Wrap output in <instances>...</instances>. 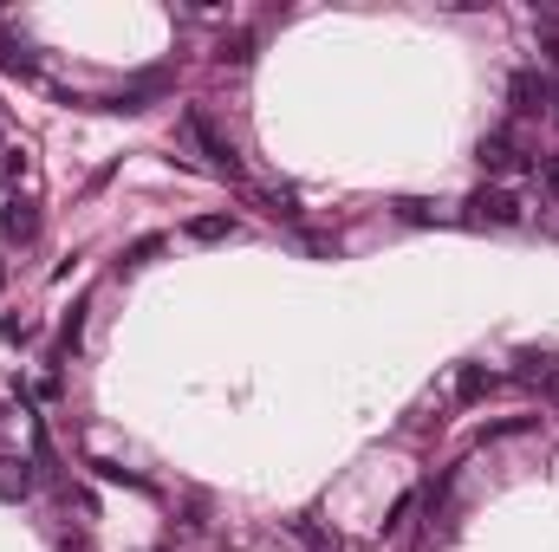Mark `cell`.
<instances>
[{"label":"cell","instance_id":"obj_1","mask_svg":"<svg viewBox=\"0 0 559 552\" xmlns=\"http://www.w3.org/2000/svg\"><path fill=\"white\" fill-rule=\"evenodd\" d=\"M182 143H195V149H202V163H209L215 176L241 182V156H235V143L215 131V118H209V111H182Z\"/></svg>","mask_w":559,"mask_h":552},{"label":"cell","instance_id":"obj_2","mask_svg":"<svg viewBox=\"0 0 559 552\" xmlns=\"http://www.w3.org/2000/svg\"><path fill=\"white\" fill-rule=\"evenodd\" d=\"M521 215H527V208H521L508 189H495V182L462 202V221H468V228H521Z\"/></svg>","mask_w":559,"mask_h":552},{"label":"cell","instance_id":"obj_3","mask_svg":"<svg viewBox=\"0 0 559 552\" xmlns=\"http://www.w3.org/2000/svg\"><path fill=\"white\" fill-rule=\"evenodd\" d=\"M508 105H514V118H540V111L554 105V85L527 65V72H514V79H508Z\"/></svg>","mask_w":559,"mask_h":552},{"label":"cell","instance_id":"obj_4","mask_svg":"<svg viewBox=\"0 0 559 552\" xmlns=\"http://www.w3.org/2000/svg\"><path fill=\"white\" fill-rule=\"evenodd\" d=\"M475 163H481L488 176H501V169H540L534 156H521V149H514V137H508V131H488V137L475 143Z\"/></svg>","mask_w":559,"mask_h":552},{"label":"cell","instance_id":"obj_5","mask_svg":"<svg viewBox=\"0 0 559 552\" xmlns=\"http://www.w3.org/2000/svg\"><path fill=\"white\" fill-rule=\"evenodd\" d=\"M0 235H7V241H20V248L39 235V215H33V202H26V195H0Z\"/></svg>","mask_w":559,"mask_h":552},{"label":"cell","instance_id":"obj_6","mask_svg":"<svg viewBox=\"0 0 559 552\" xmlns=\"http://www.w3.org/2000/svg\"><path fill=\"white\" fill-rule=\"evenodd\" d=\"M521 377H527L547 404H559V358L554 351H521Z\"/></svg>","mask_w":559,"mask_h":552},{"label":"cell","instance_id":"obj_7","mask_svg":"<svg viewBox=\"0 0 559 552\" xmlns=\"http://www.w3.org/2000/svg\"><path fill=\"white\" fill-rule=\"evenodd\" d=\"M163 85H169V72H143L138 85H124V92H111V105H105V111H131V118H138V111H150V98H156Z\"/></svg>","mask_w":559,"mask_h":552},{"label":"cell","instance_id":"obj_8","mask_svg":"<svg viewBox=\"0 0 559 552\" xmlns=\"http://www.w3.org/2000/svg\"><path fill=\"white\" fill-rule=\"evenodd\" d=\"M0 72H13V79H39V59H33L20 39H7V33H0Z\"/></svg>","mask_w":559,"mask_h":552},{"label":"cell","instance_id":"obj_9","mask_svg":"<svg viewBox=\"0 0 559 552\" xmlns=\"http://www.w3.org/2000/svg\"><path fill=\"white\" fill-rule=\"evenodd\" d=\"M182 235H189V241H202V248H215V241H235V221H228V215H195Z\"/></svg>","mask_w":559,"mask_h":552},{"label":"cell","instance_id":"obj_10","mask_svg":"<svg viewBox=\"0 0 559 552\" xmlns=\"http://www.w3.org/2000/svg\"><path fill=\"white\" fill-rule=\"evenodd\" d=\"M495 391V371H481V364H468L462 377H455V404H481Z\"/></svg>","mask_w":559,"mask_h":552},{"label":"cell","instance_id":"obj_11","mask_svg":"<svg viewBox=\"0 0 559 552\" xmlns=\"http://www.w3.org/2000/svg\"><path fill=\"white\" fill-rule=\"evenodd\" d=\"M215 59H222V65H248V59H254V39H248V33H235V39H222V52H215Z\"/></svg>","mask_w":559,"mask_h":552},{"label":"cell","instance_id":"obj_12","mask_svg":"<svg viewBox=\"0 0 559 552\" xmlns=\"http://www.w3.org/2000/svg\"><path fill=\"white\" fill-rule=\"evenodd\" d=\"M79 325H85V305H72V319L59 325V351H79Z\"/></svg>","mask_w":559,"mask_h":552},{"label":"cell","instance_id":"obj_13","mask_svg":"<svg viewBox=\"0 0 559 552\" xmlns=\"http://www.w3.org/2000/svg\"><path fill=\"white\" fill-rule=\"evenodd\" d=\"M293 533H299V540H306V547H312V552H332V540H325V533H319V527H312V520H299V527H293Z\"/></svg>","mask_w":559,"mask_h":552},{"label":"cell","instance_id":"obj_14","mask_svg":"<svg viewBox=\"0 0 559 552\" xmlns=\"http://www.w3.org/2000/svg\"><path fill=\"white\" fill-rule=\"evenodd\" d=\"M156 248H163V241H138V248H131V261H124V267H143V261H156Z\"/></svg>","mask_w":559,"mask_h":552},{"label":"cell","instance_id":"obj_15","mask_svg":"<svg viewBox=\"0 0 559 552\" xmlns=\"http://www.w3.org/2000/svg\"><path fill=\"white\" fill-rule=\"evenodd\" d=\"M540 52H547V59L559 65V33H547V46H540Z\"/></svg>","mask_w":559,"mask_h":552},{"label":"cell","instance_id":"obj_16","mask_svg":"<svg viewBox=\"0 0 559 552\" xmlns=\"http://www.w3.org/2000/svg\"><path fill=\"white\" fill-rule=\"evenodd\" d=\"M547 189H554V195H559V163H554V169H547Z\"/></svg>","mask_w":559,"mask_h":552}]
</instances>
